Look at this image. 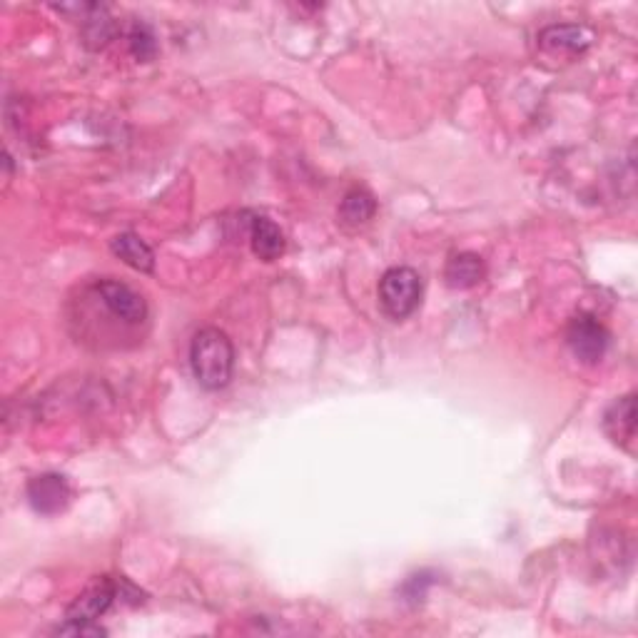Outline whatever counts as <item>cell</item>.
Segmentation results:
<instances>
[{"label": "cell", "instance_id": "2", "mask_svg": "<svg viewBox=\"0 0 638 638\" xmlns=\"http://www.w3.org/2000/svg\"><path fill=\"white\" fill-rule=\"evenodd\" d=\"M379 300L394 319L409 317L422 302V277L412 267H392L379 280Z\"/></svg>", "mask_w": 638, "mask_h": 638}, {"label": "cell", "instance_id": "7", "mask_svg": "<svg viewBox=\"0 0 638 638\" xmlns=\"http://www.w3.org/2000/svg\"><path fill=\"white\" fill-rule=\"evenodd\" d=\"M604 429L611 437V442L619 444V447L634 452L636 444V397L634 394H626L619 402H614L609 407V412L604 414Z\"/></svg>", "mask_w": 638, "mask_h": 638}, {"label": "cell", "instance_id": "5", "mask_svg": "<svg viewBox=\"0 0 638 638\" xmlns=\"http://www.w3.org/2000/svg\"><path fill=\"white\" fill-rule=\"evenodd\" d=\"M120 601L118 596V579H110V576H103V579H95L73 604L65 611V619L68 621H95L110 609V606Z\"/></svg>", "mask_w": 638, "mask_h": 638}, {"label": "cell", "instance_id": "16", "mask_svg": "<svg viewBox=\"0 0 638 638\" xmlns=\"http://www.w3.org/2000/svg\"><path fill=\"white\" fill-rule=\"evenodd\" d=\"M432 584V581L427 579V576H412V579L407 581V584H404V589H402V594L407 596V601H414V604H417V601H422L424 599V594H427V586Z\"/></svg>", "mask_w": 638, "mask_h": 638}, {"label": "cell", "instance_id": "12", "mask_svg": "<svg viewBox=\"0 0 638 638\" xmlns=\"http://www.w3.org/2000/svg\"><path fill=\"white\" fill-rule=\"evenodd\" d=\"M115 23L103 5H83V38L93 50L105 48L113 40Z\"/></svg>", "mask_w": 638, "mask_h": 638}, {"label": "cell", "instance_id": "13", "mask_svg": "<svg viewBox=\"0 0 638 638\" xmlns=\"http://www.w3.org/2000/svg\"><path fill=\"white\" fill-rule=\"evenodd\" d=\"M374 212H377V200H374L372 192L364 190V187L349 190L347 195L342 197V205H339V217H342L344 225L349 227L367 225L374 217Z\"/></svg>", "mask_w": 638, "mask_h": 638}, {"label": "cell", "instance_id": "15", "mask_svg": "<svg viewBox=\"0 0 638 638\" xmlns=\"http://www.w3.org/2000/svg\"><path fill=\"white\" fill-rule=\"evenodd\" d=\"M58 636H85V638H100V636H108V631L103 629L100 624L95 621H68L65 619L63 626L55 629Z\"/></svg>", "mask_w": 638, "mask_h": 638}, {"label": "cell", "instance_id": "8", "mask_svg": "<svg viewBox=\"0 0 638 638\" xmlns=\"http://www.w3.org/2000/svg\"><path fill=\"white\" fill-rule=\"evenodd\" d=\"M594 35L581 25H549L541 30L539 43L541 48L551 50V53H584L591 45Z\"/></svg>", "mask_w": 638, "mask_h": 638}, {"label": "cell", "instance_id": "11", "mask_svg": "<svg viewBox=\"0 0 638 638\" xmlns=\"http://www.w3.org/2000/svg\"><path fill=\"white\" fill-rule=\"evenodd\" d=\"M486 277L484 260L474 252H462V255H454L447 262V270H444V280L452 290H469V287H477Z\"/></svg>", "mask_w": 638, "mask_h": 638}, {"label": "cell", "instance_id": "14", "mask_svg": "<svg viewBox=\"0 0 638 638\" xmlns=\"http://www.w3.org/2000/svg\"><path fill=\"white\" fill-rule=\"evenodd\" d=\"M128 43H130V53L138 63H150L155 60L158 55V38H155V30L150 28L148 23H133L128 35Z\"/></svg>", "mask_w": 638, "mask_h": 638}, {"label": "cell", "instance_id": "10", "mask_svg": "<svg viewBox=\"0 0 638 638\" xmlns=\"http://www.w3.org/2000/svg\"><path fill=\"white\" fill-rule=\"evenodd\" d=\"M250 240L252 252H255L262 262L280 260L282 252H285V235H282L280 227L272 220H267V217H255V220H252Z\"/></svg>", "mask_w": 638, "mask_h": 638}, {"label": "cell", "instance_id": "6", "mask_svg": "<svg viewBox=\"0 0 638 638\" xmlns=\"http://www.w3.org/2000/svg\"><path fill=\"white\" fill-rule=\"evenodd\" d=\"M25 494H28L30 506L38 514L53 516L60 514L70 504L73 489H70L68 479L60 477V474H40V477H33L28 481Z\"/></svg>", "mask_w": 638, "mask_h": 638}, {"label": "cell", "instance_id": "9", "mask_svg": "<svg viewBox=\"0 0 638 638\" xmlns=\"http://www.w3.org/2000/svg\"><path fill=\"white\" fill-rule=\"evenodd\" d=\"M110 250H113V255L120 257L125 265L133 267V270L145 272V275H150V272L155 270V252L150 250L148 242L140 235H135V232H123V235L115 237V240L110 242Z\"/></svg>", "mask_w": 638, "mask_h": 638}, {"label": "cell", "instance_id": "3", "mask_svg": "<svg viewBox=\"0 0 638 638\" xmlns=\"http://www.w3.org/2000/svg\"><path fill=\"white\" fill-rule=\"evenodd\" d=\"M566 344L579 362L596 364L604 359L606 347H609V332L596 317L579 315L571 319L569 329H566Z\"/></svg>", "mask_w": 638, "mask_h": 638}, {"label": "cell", "instance_id": "4", "mask_svg": "<svg viewBox=\"0 0 638 638\" xmlns=\"http://www.w3.org/2000/svg\"><path fill=\"white\" fill-rule=\"evenodd\" d=\"M95 292L100 295L103 305L108 307L115 317L123 319V322L140 324L148 317V305H145L143 297H140L133 287L123 285V282L105 277V280L95 282Z\"/></svg>", "mask_w": 638, "mask_h": 638}, {"label": "cell", "instance_id": "1", "mask_svg": "<svg viewBox=\"0 0 638 638\" xmlns=\"http://www.w3.org/2000/svg\"><path fill=\"white\" fill-rule=\"evenodd\" d=\"M190 367L200 387L217 392L227 387L235 369V347L230 337L217 327H205L192 337Z\"/></svg>", "mask_w": 638, "mask_h": 638}]
</instances>
